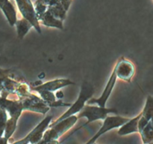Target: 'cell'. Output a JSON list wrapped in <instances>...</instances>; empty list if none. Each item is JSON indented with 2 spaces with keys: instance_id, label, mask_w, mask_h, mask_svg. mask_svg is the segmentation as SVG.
<instances>
[{
  "instance_id": "cell-13",
  "label": "cell",
  "mask_w": 153,
  "mask_h": 144,
  "mask_svg": "<svg viewBox=\"0 0 153 144\" xmlns=\"http://www.w3.org/2000/svg\"><path fill=\"white\" fill-rule=\"evenodd\" d=\"M0 9L5 16L10 26H14L17 20V14L14 5L10 0H0Z\"/></svg>"
},
{
  "instance_id": "cell-17",
  "label": "cell",
  "mask_w": 153,
  "mask_h": 144,
  "mask_svg": "<svg viewBox=\"0 0 153 144\" xmlns=\"http://www.w3.org/2000/svg\"><path fill=\"white\" fill-rule=\"evenodd\" d=\"M15 26L16 28L18 38L19 39H22L25 37V34L29 32V30L32 28L33 26L29 20L22 17V19H17Z\"/></svg>"
},
{
  "instance_id": "cell-4",
  "label": "cell",
  "mask_w": 153,
  "mask_h": 144,
  "mask_svg": "<svg viewBox=\"0 0 153 144\" xmlns=\"http://www.w3.org/2000/svg\"><path fill=\"white\" fill-rule=\"evenodd\" d=\"M94 93V87L93 86V85H91L89 82L84 81L82 84V86H81L80 92H79V98H78L77 100L75 101V103L71 104L70 108L64 114H62L61 116L58 117L57 119L52 121L51 124H49V126L53 125L54 124H56L57 122L67 118V117L75 115L76 113H79L83 109L84 106H85L86 102H88V100L92 98Z\"/></svg>"
},
{
  "instance_id": "cell-3",
  "label": "cell",
  "mask_w": 153,
  "mask_h": 144,
  "mask_svg": "<svg viewBox=\"0 0 153 144\" xmlns=\"http://www.w3.org/2000/svg\"><path fill=\"white\" fill-rule=\"evenodd\" d=\"M77 116H71L61 121L58 122L53 125L49 126V128L46 130L42 140L39 144H49V143H59L57 140L59 139L63 134L70 130L76 123L78 120Z\"/></svg>"
},
{
  "instance_id": "cell-12",
  "label": "cell",
  "mask_w": 153,
  "mask_h": 144,
  "mask_svg": "<svg viewBox=\"0 0 153 144\" xmlns=\"http://www.w3.org/2000/svg\"><path fill=\"white\" fill-rule=\"evenodd\" d=\"M70 85H75V82L69 79H55L54 80L48 81V82L42 83L37 86L31 87L32 91L37 92L39 90H46V91L55 92L64 87L68 86Z\"/></svg>"
},
{
  "instance_id": "cell-14",
  "label": "cell",
  "mask_w": 153,
  "mask_h": 144,
  "mask_svg": "<svg viewBox=\"0 0 153 144\" xmlns=\"http://www.w3.org/2000/svg\"><path fill=\"white\" fill-rule=\"evenodd\" d=\"M40 97L48 104L50 107H58V106H70L71 104L65 103L62 100L58 99L53 92L46 91V90H39L37 92Z\"/></svg>"
},
{
  "instance_id": "cell-8",
  "label": "cell",
  "mask_w": 153,
  "mask_h": 144,
  "mask_svg": "<svg viewBox=\"0 0 153 144\" xmlns=\"http://www.w3.org/2000/svg\"><path fill=\"white\" fill-rule=\"evenodd\" d=\"M14 1L16 2V5L22 17L29 20L32 24L33 28H35L39 34H41L40 22L36 16L34 4H32L31 0H14Z\"/></svg>"
},
{
  "instance_id": "cell-2",
  "label": "cell",
  "mask_w": 153,
  "mask_h": 144,
  "mask_svg": "<svg viewBox=\"0 0 153 144\" xmlns=\"http://www.w3.org/2000/svg\"><path fill=\"white\" fill-rule=\"evenodd\" d=\"M118 110L115 108H106V107H102L100 106H95V105L92 104H85V106H84L83 109L79 112V115L77 116L78 118H82V117H85L88 119V121L85 123L84 124H82L81 127H79L78 128H76V130H73V133L70 134L68 136H67L66 139H64V140L61 142H64L65 140H67L68 138H70V136L73 134H74L77 130H80L82 128L85 127V126L88 125L90 123L93 122L94 121H97V120H104L106 117L108 116L109 113H113V114H118Z\"/></svg>"
},
{
  "instance_id": "cell-22",
  "label": "cell",
  "mask_w": 153,
  "mask_h": 144,
  "mask_svg": "<svg viewBox=\"0 0 153 144\" xmlns=\"http://www.w3.org/2000/svg\"><path fill=\"white\" fill-rule=\"evenodd\" d=\"M60 2H61V4H63L64 8L67 10H68L69 8H70V4H71L72 0H60Z\"/></svg>"
},
{
  "instance_id": "cell-20",
  "label": "cell",
  "mask_w": 153,
  "mask_h": 144,
  "mask_svg": "<svg viewBox=\"0 0 153 144\" xmlns=\"http://www.w3.org/2000/svg\"><path fill=\"white\" fill-rule=\"evenodd\" d=\"M34 10H35L36 16H37V20L40 22V20L42 19V17L46 12L49 7L44 2V0H37V1H35L34 4Z\"/></svg>"
},
{
  "instance_id": "cell-16",
  "label": "cell",
  "mask_w": 153,
  "mask_h": 144,
  "mask_svg": "<svg viewBox=\"0 0 153 144\" xmlns=\"http://www.w3.org/2000/svg\"><path fill=\"white\" fill-rule=\"evenodd\" d=\"M40 22H41V23L45 26L52 27V28H59V29L64 28V23H63L64 21L55 17L48 9Z\"/></svg>"
},
{
  "instance_id": "cell-5",
  "label": "cell",
  "mask_w": 153,
  "mask_h": 144,
  "mask_svg": "<svg viewBox=\"0 0 153 144\" xmlns=\"http://www.w3.org/2000/svg\"><path fill=\"white\" fill-rule=\"evenodd\" d=\"M53 116L51 115L45 117L28 134H27L23 139L15 142L16 144H39L42 140L46 130L49 128V124L52 122Z\"/></svg>"
},
{
  "instance_id": "cell-15",
  "label": "cell",
  "mask_w": 153,
  "mask_h": 144,
  "mask_svg": "<svg viewBox=\"0 0 153 144\" xmlns=\"http://www.w3.org/2000/svg\"><path fill=\"white\" fill-rule=\"evenodd\" d=\"M140 116H141V112L134 118H130L128 122H126L120 128L118 134L120 136H126L130 134L138 133V123Z\"/></svg>"
},
{
  "instance_id": "cell-6",
  "label": "cell",
  "mask_w": 153,
  "mask_h": 144,
  "mask_svg": "<svg viewBox=\"0 0 153 144\" xmlns=\"http://www.w3.org/2000/svg\"><path fill=\"white\" fill-rule=\"evenodd\" d=\"M18 99L22 101L24 110L39 112L43 115H46L50 110V106L40 96L39 97L32 92Z\"/></svg>"
},
{
  "instance_id": "cell-24",
  "label": "cell",
  "mask_w": 153,
  "mask_h": 144,
  "mask_svg": "<svg viewBox=\"0 0 153 144\" xmlns=\"http://www.w3.org/2000/svg\"><path fill=\"white\" fill-rule=\"evenodd\" d=\"M55 95H56L57 99H60V100H61V99L64 98V93H63L61 91H59L56 93Z\"/></svg>"
},
{
  "instance_id": "cell-7",
  "label": "cell",
  "mask_w": 153,
  "mask_h": 144,
  "mask_svg": "<svg viewBox=\"0 0 153 144\" xmlns=\"http://www.w3.org/2000/svg\"><path fill=\"white\" fill-rule=\"evenodd\" d=\"M129 119V118H125V117L120 116H108L103 120V124L100 130L95 134V135L91 139H90L87 142V144L94 143L102 135L107 133L108 131L112 130V129L120 128L123 124H125Z\"/></svg>"
},
{
  "instance_id": "cell-23",
  "label": "cell",
  "mask_w": 153,
  "mask_h": 144,
  "mask_svg": "<svg viewBox=\"0 0 153 144\" xmlns=\"http://www.w3.org/2000/svg\"><path fill=\"white\" fill-rule=\"evenodd\" d=\"M44 2L46 3L48 7H50V6L55 5V4H58L60 2V0H44Z\"/></svg>"
},
{
  "instance_id": "cell-25",
  "label": "cell",
  "mask_w": 153,
  "mask_h": 144,
  "mask_svg": "<svg viewBox=\"0 0 153 144\" xmlns=\"http://www.w3.org/2000/svg\"><path fill=\"white\" fill-rule=\"evenodd\" d=\"M152 1H153V0H152Z\"/></svg>"
},
{
  "instance_id": "cell-10",
  "label": "cell",
  "mask_w": 153,
  "mask_h": 144,
  "mask_svg": "<svg viewBox=\"0 0 153 144\" xmlns=\"http://www.w3.org/2000/svg\"><path fill=\"white\" fill-rule=\"evenodd\" d=\"M117 80V76L116 72L114 70H113L111 74L110 77H109L108 81L107 84H106L104 90L102 92V94H101L100 98H91V99L88 100V104L92 105H98V106H102V107H105L106 103H107L109 97L111 94L112 91H113L114 88L116 84Z\"/></svg>"
},
{
  "instance_id": "cell-1",
  "label": "cell",
  "mask_w": 153,
  "mask_h": 144,
  "mask_svg": "<svg viewBox=\"0 0 153 144\" xmlns=\"http://www.w3.org/2000/svg\"><path fill=\"white\" fill-rule=\"evenodd\" d=\"M138 133L144 144H153V96L146 98L138 123Z\"/></svg>"
},
{
  "instance_id": "cell-18",
  "label": "cell",
  "mask_w": 153,
  "mask_h": 144,
  "mask_svg": "<svg viewBox=\"0 0 153 144\" xmlns=\"http://www.w3.org/2000/svg\"><path fill=\"white\" fill-rule=\"evenodd\" d=\"M7 119H8L7 112L3 108H0V144L7 143V141L4 137V135Z\"/></svg>"
},
{
  "instance_id": "cell-21",
  "label": "cell",
  "mask_w": 153,
  "mask_h": 144,
  "mask_svg": "<svg viewBox=\"0 0 153 144\" xmlns=\"http://www.w3.org/2000/svg\"><path fill=\"white\" fill-rule=\"evenodd\" d=\"M17 121L18 120L15 119V118H10V117H9L8 119H7L5 132H4V139L7 141H8V140L11 137L13 134L14 133V131L16 130V125H17Z\"/></svg>"
},
{
  "instance_id": "cell-19",
  "label": "cell",
  "mask_w": 153,
  "mask_h": 144,
  "mask_svg": "<svg viewBox=\"0 0 153 144\" xmlns=\"http://www.w3.org/2000/svg\"><path fill=\"white\" fill-rule=\"evenodd\" d=\"M48 10L58 19L61 20L63 21L65 20L67 10L64 8V7L61 4V2H59L58 4H55V5L49 7L48 8Z\"/></svg>"
},
{
  "instance_id": "cell-9",
  "label": "cell",
  "mask_w": 153,
  "mask_h": 144,
  "mask_svg": "<svg viewBox=\"0 0 153 144\" xmlns=\"http://www.w3.org/2000/svg\"><path fill=\"white\" fill-rule=\"evenodd\" d=\"M114 70L116 72L117 78L126 82H130L135 72L133 63L124 57H120L118 59Z\"/></svg>"
},
{
  "instance_id": "cell-11",
  "label": "cell",
  "mask_w": 153,
  "mask_h": 144,
  "mask_svg": "<svg viewBox=\"0 0 153 144\" xmlns=\"http://www.w3.org/2000/svg\"><path fill=\"white\" fill-rule=\"evenodd\" d=\"M0 108L5 110L10 118L18 120L23 110L22 101L19 99L11 100L7 98L0 97Z\"/></svg>"
}]
</instances>
